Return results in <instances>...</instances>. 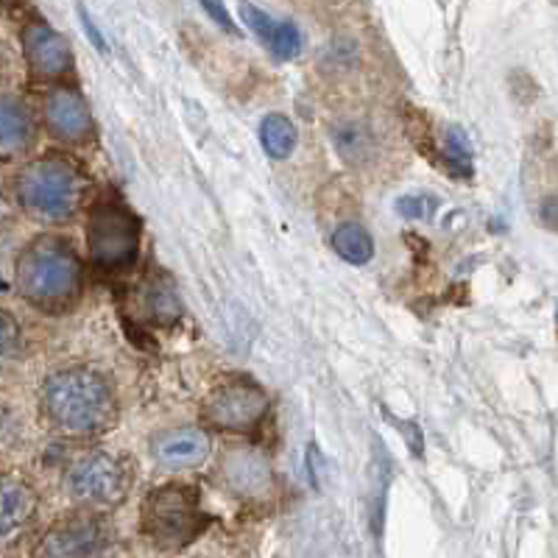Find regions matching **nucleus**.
Listing matches in <instances>:
<instances>
[{
    "instance_id": "1a4fd4ad",
    "label": "nucleus",
    "mask_w": 558,
    "mask_h": 558,
    "mask_svg": "<svg viewBox=\"0 0 558 558\" xmlns=\"http://www.w3.org/2000/svg\"><path fill=\"white\" fill-rule=\"evenodd\" d=\"M43 118L48 132L64 143H84L93 137V129H96L87 101L70 87H57L48 93L43 104Z\"/></svg>"
},
{
    "instance_id": "6e6552de",
    "label": "nucleus",
    "mask_w": 558,
    "mask_h": 558,
    "mask_svg": "<svg viewBox=\"0 0 558 558\" xmlns=\"http://www.w3.org/2000/svg\"><path fill=\"white\" fill-rule=\"evenodd\" d=\"M221 481L235 497L263 502L274 497V472L266 458L252 447H235L221 461Z\"/></svg>"
},
{
    "instance_id": "423d86ee",
    "label": "nucleus",
    "mask_w": 558,
    "mask_h": 558,
    "mask_svg": "<svg viewBox=\"0 0 558 558\" xmlns=\"http://www.w3.org/2000/svg\"><path fill=\"white\" fill-rule=\"evenodd\" d=\"M68 492L87 506H114L129 492V470L109 452H87L68 472Z\"/></svg>"
},
{
    "instance_id": "a211bd4d",
    "label": "nucleus",
    "mask_w": 558,
    "mask_h": 558,
    "mask_svg": "<svg viewBox=\"0 0 558 558\" xmlns=\"http://www.w3.org/2000/svg\"><path fill=\"white\" fill-rule=\"evenodd\" d=\"M268 45H271V51L279 59H293L299 53V48H302V37H299V28L293 23H274Z\"/></svg>"
},
{
    "instance_id": "4be33fe9",
    "label": "nucleus",
    "mask_w": 558,
    "mask_h": 558,
    "mask_svg": "<svg viewBox=\"0 0 558 558\" xmlns=\"http://www.w3.org/2000/svg\"><path fill=\"white\" fill-rule=\"evenodd\" d=\"M202 7H204V12H209V17L216 20L218 26L227 28V32H232V34L238 32L235 23H232V17H229L227 9H223L221 3H218V0H202Z\"/></svg>"
},
{
    "instance_id": "0eeeda50",
    "label": "nucleus",
    "mask_w": 558,
    "mask_h": 558,
    "mask_svg": "<svg viewBox=\"0 0 558 558\" xmlns=\"http://www.w3.org/2000/svg\"><path fill=\"white\" fill-rule=\"evenodd\" d=\"M268 411V397L254 383H223L204 400L202 418L218 430L246 433L260 425Z\"/></svg>"
},
{
    "instance_id": "412c9836",
    "label": "nucleus",
    "mask_w": 558,
    "mask_h": 558,
    "mask_svg": "<svg viewBox=\"0 0 558 558\" xmlns=\"http://www.w3.org/2000/svg\"><path fill=\"white\" fill-rule=\"evenodd\" d=\"M241 17H243V23H246V26L252 28L254 34H257V37L266 39V43H268V37H271V32H274V20L268 17L263 9L252 7V3H243Z\"/></svg>"
},
{
    "instance_id": "f8f14e48",
    "label": "nucleus",
    "mask_w": 558,
    "mask_h": 558,
    "mask_svg": "<svg viewBox=\"0 0 558 558\" xmlns=\"http://www.w3.org/2000/svg\"><path fill=\"white\" fill-rule=\"evenodd\" d=\"M154 458L168 470H191L207 461L209 436L204 430L182 427V430L159 433L151 445Z\"/></svg>"
},
{
    "instance_id": "2eb2a0df",
    "label": "nucleus",
    "mask_w": 558,
    "mask_h": 558,
    "mask_svg": "<svg viewBox=\"0 0 558 558\" xmlns=\"http://www.w3.org/2000/svg\"><path fill=\"white\" fill-rule=\"evenodd\" d=\"M332 246H336L338 257H343L352 266H366L375 254V243H372V235L361 223H343V227L336 229L332 235Z\"/></svg>"
},
{
    "instance_id": "6ab92c4d",
    "label": "nucleus",
    "mask_w": 558,
    "mask_h": 558,
    "mask_svg": "<svg viewBox=\"0 0 558 558\" xmlns=\"http://www.w3.org/2000/svg\"><path fill=\"white\" fill-rule=\"evenodd\" d=\"M151 313L159 322H177L179 318V302L173 296L171 288H154L151 291Z\"/></svg>"
},
{
    "instance_id": "dca6fc26",
    "label": "nucleus",
    "mask_w": 558,
    "mask_h": 558,
    "mask_svg": "<svg viewBox=\"0 0 558 558\" xmlns=\"http://www.w3.org/2000/svg\"><path fill=\"white\" fill-rule=\"evenodd\" d=\"M260 143L263 151L271 159L291 157L293 146H296V126L288 121L286 114H268L260 123Z\"/></svg>"
},
{
    "instance_id": "39448f33",
    "label": "nucleus",
    "mask_w": 558,
    "mask_h": 558,
    "mask_svg": "<svg viewBox=\"0 0 558 558\" xmlns=\"http://www.w3.org/2000/svg\"><path fill=\"white\" fill-rule=\"evenodd\" d=\"M87 246L96 266L112 271L132 266L140 248L137 218L123 204H96L87 221Z\"/></svg>"
},
{
    "instance_id": "5701e85b",
    "label": "nucleus",
    "mask_w": 558,
    "mask_h": 558,
    "mask_svg": "<svg viewBox=\"0 0 558 558\" xmlns=\"http://www.w3.org/2000/svg\"><path fill=\"white\" fill-rule=\"evenodd\" d=\"M78 14H82V23H84V32H87V37L93 39V43H96V48L98 51H107V45H104V39H101V34H98V28L93 26V20H89V14L84 12V7H78Z\"/></svg>"
},
{
    "instance_id": "f257e3e1",
    "label": "nucleus",
    "mask_w": 558,
    "mask_h": 558,
    "mask_svg": "<svg viewBox=\"0 0 558 558\" xmlns=\"http://www.w3.org/2000/svg\"><path fill=\"white\" fill-rule=\"evenodd\" d=\"M39 408L57 430L89 436L109 427L114 416V397L109 383L96 372L62 368L45 377L39 388Z\"/></svg>"
},
{
    "instance_id": "f3484780",
    "label": "nucleus",
    "mask_w": 558,
    "mask_h": 558,
    "mask_svg": "<svg viewBox=\"0 0 558 558\" xmlns=\"http://www.w3.org/2000/svg\"><path fill=\"white\" fill-rule=\"evenodd\" d=\"M445 159L458 177H472V151L461 129L452 126L445 132Z\"/></svg>"
},
{
    "instance_id": "9d476101",
    "label": "nucleus",
    "mask_w": 558,
    "mask_h": 558,
    "mask_svg": "<svg viewBox=\"0 0 558 558\" xmlns=\"http://www.w3.org/2000/svg\"><path fill=\"white\" fill-rule=\"evenodd\" d=\"M23 51H26L28 68L37 78H59L73 64L68 39L53 32L48 23H32L23 32Z\"/></svg>"
},
{
    "instance_id": "f03ea898",
    "label": "nucleus",
    "mask_w": 558,
    "mask_h": 558,
    "mask_svg": "<svg viewBox=\"0 0 558 558\" xmlns=\"http://www.w3.org/2000/svg\"><path fill=\"white\" fill-rule=\"evenodd\" d=\"M17 288L43 311H64L82 293V263L62 238H37L20 254Z\"/></svg>"
},
{
    "instance_id": "aec40b11",
    "label": "nucleus",
    "mask_w": 558,
    "mask_h": 558,
    "mask_svg": "<svg viewBox=\"0 0 558 558\" xmlns=\"http://www.w3.org/2000/svg\"><path fill=\"white\" fill-rule=\"evenodd\" d=\"M17 338H20L17 322L12 318V313H7L3 307H0V366L12 357L14 347H17Z\"/></svg>"
},
{
    "instance_id": "20e7f679",
    "label": "nucleus",
    "mask_w": 558,
    "mask_h": 558,
    "mask_svg": "<svg viewBox=\"0 0 558 558\" xmlns=\"http://www.w3.org/2000/svg\"><path fill=\"white\" fill-rule=\"evenodd\" d=\"M207 514L193 486H159L143 502V533L162 550H179L202 536Z\"/></svg>"
},
{
    "instance_id": "7ed1b4c3",
    "label": "nucleus",
    "mask_w": 558,
    "mask_h": 558,
    "mask_svg": "<svg viewBox=\"0 0 558 558\" xmlns=\"http://www.w3.org/2000/svg\"><path fill=\"white\" fill-rule=\"evenodd\" d=\"M14 196L20 207L32 216L57 221L82 204L84 177L64 157L34 159L14 179Z\"/></svg>"
},
{
    "instance_id": "4468645a",
    "label": "nucleus",
    "mask_w": 558,
    "mask_h": 558,
    "mask_svg": "<svg viewBox=\"0 0 558 558\" xmlns=\"http://www.w3.org/2000/svg\"><path fill=\"white\" fill-rule=\"evenodd\" d=\"M34 140L32 114L12 93H0V159H17Z\"/></svg>"
},
{
    "instance_id": "9b49d317",
    "label": "nucleus",
    "mask_w": 558,
    "mask_h": 558,
    "mask_svg": "<svg viewBox=\"0 0 558 558\" xmlns=\"http://www.w3.org/2000/svg\"><path fill=\"white\" fill-rule=\"evenodd\" d=\"M104 545V531L93 517H73L51 531L45 533V539L39 542L37 556H51V558H68V556H93L101 550Z\"/></svg>"
},
{
    "instance_id": "ddd939ff",
    "label": "nucleus",
    "mask_w": 558,
    "mask_h": 558,
    "mask_svg": "<svg viewBox=\"0 0 558 558\" xmlns=\"http://www.w3.org/2000/svg\"><path fill=\"white\" fill-rule=\"evenodd\" d=\"M37 511V497L26 483L0 475V545L17 539Z\"/></svg>"
}]
</instances>
